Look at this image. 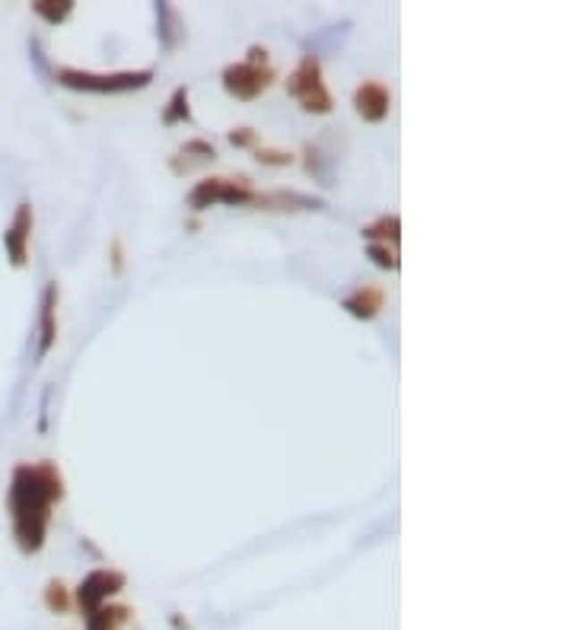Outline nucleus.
<instances>
[{
	"label": "nucleus",
	"mask_w": 573,
	"mask_h": 630,
	"mask_svg": "<svg viewBox=\"0 0 573 630\" xmlns=\"http://www.w3.org/2000/svg\"><path fill=\"white\" fill-rule=\"evenodd\" d=\"M64 500V475L55 462H20L10 475L7 513L16 548L32 558L45 548L51 509Z\"/></svg>",
	"instance_id": "obj_1"
},
{
	"label": "nucleus",
	"mask_w": 573,
	"mask_h": 630,
	"mask_svg": "<svg viewBox=\"0 0 573 630\" xmlns=\"http://www.w3.org/2000/svg\"><path fill=\"white\" fill-rule=\"evenodd\" d=\"M55 80L67 89L77 93H99V96H115V93H134V89L150 87L153 71H118V73H89L77 71V67H58Z\"/></svg>",
	"instance_id": "obj_2"
},
{
	"label": "nucleus",
	"mask_w": 573,
	"mask_h": 630,
	"mask_svg": "<svg viewBox=\"0 0 573 630\" xmlns=\"http://www.w3.org/2000/svg\"><path fill=\"white\" fill-rule=\"evenodd\" d=\"M287 93L303 105V112H312V115H328L334 109V99L322 80V64L316 55L299 58L297 71L287 77Z\"/></svg>",
	"instance_id": "obj_3"
},
{
	"label": "nucleus",
	"mask_w": 573,
	"mask_h": 630,
	"mask_svg": "<svg viewBox=\"0 0 573 630\" xmlns=\"http://www.w3.org/2000/svg\"><path fill=\"white\" fill-rule=\"evenodd\" d=\"M258 191L249 185L246 179H204L189 191V207L191 210H207L214 204H232V207H246L255 204Z\"/></svg>",
	"instance_id": "obj_4"
},
{
	"label": "nucleus",
	"mask_w": 573,
	"mask_h": 630,
	"mask_svg": "<svg viewBox=\"0 0 573 630\" xmlns=\"http://www.w3.org/2000/svg\"><path fill=\"white\" fill-rule=\"evenodd\" d=\"M274 83V71L271 64H255V61H240L230 64L223 71V89L232 99H258L262 93H268V87Z\"/></svg>",
	"instance_id": "obj_5"
},
{
	"label": "nucleus",
	"mask_w": 573,
	"mask_h": 630,
	"mask_svg": "<svg viewBox=\"0 0 573 630\" xmlns=\"http://www.w3.org/2000/svg\"><path fill=\"white\" fill-rule=\"evenodd\" d=\"M124 573L122 570H109V567H99V570L87 573L83 583L77 586V605L83 609V615H89L93 609L105 605L112 595H118L124 589Z\"/></svg>",
	"instance_id": "obj_6"
},
{
	"label": "nucleus",
	"mask_w": 573,
	"mask_h": 630,
	"mask_svg": "<svg viewBox=\"0 0 573 630\" xmlns=\"http://www.w3.org/2000/svg\"><path fill=\"white\" fill-rule=\"evenodd\" d=\"M32 230H36V214H32L29 201H22L20 207H16L10 226L4 230V248H7V261L13 268H26V265H29Z\"/></svg>",
	"instance_id": "obj_7"
},
{
	"label": "nucleus",
	"mask_w": 573,
	"mask_h": 630,
	"mask_svg": "<svg viewBox=\"0 0 573 630\" xmlns=\"http://www.w3.org/2000/svg\"><path fill=\"white\" fill-rule=\"evenodd\" d=\"M354 109H357V115H360L363 122L379 124V122L389 118L392 96H389V89H385L383 83L367 80V83H360V87L354 89Z\"/></svg>",
	"instance_id": "obj_8"
},
{
	"label": "nucleus",
	"mask_w": 573,
	"mask_h": 630,
	"mask_svg": "<svg viewBox=\"0 0 573 630\" xmlns=\"http://www.w3.org/2000/svg\"><path fill=\"white\" fill-rule=\"evenodd\" d=\"M58 283H48L42 293V312H38V357H45L58 340Z\"/></svg>",
	"instance_id": "obj_9"
},
{
	"label": "nucleus",
	"mask_w": 573,
	"mask_h": 630,
	"mask_svg": "<svg viewBox=\"0 0 573 630\" xmlns=\"http://www.w3.org/2000/svg\"><path fill=\"white\" fill-rule=\"evenodd\" d=\"M383 303H385V293L379 290V287H370V283H367V287H357L350 297L341 299L344 309H348L354 319H363V322L376 319L379 309H383Z\"/></svg>",
	"instance_id": "obj_10"
},
{
	"label": "nucleus",
	"mask_w": 573,
	"mask_h": 630,
	"mask_svg": "<svg viewBox=\"0 0 573 630\" xmlns=\"http://www.w3.org/2000/svg\"><path fill=\"white\" fill-rule=\"evenodd\" d=\"M363 239L367 242H379V246H389L392 242V248L399 246L401 239V220L399 214H383L379 220H373L370 226H363Z\"/></svg>",
	"instance_id": "obj_11"
},
{
	"label": "nucleus",
	"mask_w": 573,
	"mask_h": 630,
	"mask_svg": "<svg viewBox=\"0 0 573 630\" xmlns=\"http://www.w3.org/2000/svg\"><path fill=\"white\" fill-rule=\"evenodd\" d=\"M255 204L268 210H299V207H322L319 197L297 195V191H274V195H255Z\"/></svg>",
	"instance_id": "obj_12"
},
{
	"label": "nucleus",
	"mask_w": 573,
	"mask_h": 630,
	"mask_svg": "<svg viewBox=\"0 0 573 630\" xmlns=\"http://www.w3.org/2000/svg\"><path fill=\"white\" fill-rule=\"evenodd\" d=\"M131 617V609L124 605H99L87 615V630H122Z\"/></svg>",
	"instance_id": "obj_13"
},
{
	"label": "nucleus",
	"mask_w": 573,
	"mask_h": 630,
	"mask_svg": "<svg viewBox=\"0 0 573 630\" xmlns=\"http://www.w3.org/2000/svg\"><path fill=\"white\" fill-rule=\"evenodd\" d=\"M32 13L48 22V26H61V22L73 13V4L71 0H36V4H32Z\"/></svg>",
	"instance_id": "obj_14"
},
{
	"label": "nucleus",
	"mask_w": 573,
	"mask_h": 630,
	"mask_svg": "<svg viewBox=\"0 0 573 630\" xmlns=\"http://www.w3.org/2000/svg\"><path fill=\"white\" fill-rule=\"evenodd\" d=\"M191 124V109H189V87H179L169 99V105L163 109V124Z\"/></svg>",
	"instance_id": "obj_15"
},
{
	"label": "nucleus",
	"mask_w": 573,
	"mask_h": 630,
	"mask_svg": "<svg viewBox=\"0 0 573 630\" xmlns=\"http://www.w3.org/2000/svg\"><path fill=\"white\" fill-rule=\"evenodd\" d=\"M45 605H48L55 615H64L71 609V595H67V586L61 580H51L48 589H45Z\"/></svg>",
	"instance_id": "obj_16"
},
{
	"label": "nucleus",
	"mask_w": 573,
	"mask_h": 630,
	"mask_svg": "<svg viewBox=\"0 0 573 630\" xmlns=\"http://www.w3.org/2000/svg\"><path fill=\"white\" fill-rule=\"evenodd\" d=\"M367 255L373 258V265H376V268L399 271V255H395V248L379 246V242H367Z\"/></svg>",
	"instance_id": "obj_17"
},
{
	"label": "nucleus",
	"mask_w": 573,
	"mask_h": 630,
	"mask_svg": "<svg viewBox=\"0 0 573 630\" xmlns=\"http://www.w3.org/2000/svg\"><path fill=\"white\" fill-rule=\"evenodd\" d=\"M255 160L262 163V166H291L293 156L283 150H268V147H255Z\"/></svg>",
	"instance_id": "obj_18"
},
{
	"label": "nucleus",
	"mask_w": 573,
	"mask_h": 630,
	"mask_svg": "<svg viewBox=\"0 0 573 630\" xmlns=\"http://www.w3.org/2000/svg\"><path fill=\"white\" fill-rule=\"evenodd\" d=\"M255 140H258V134H255L252 128H236V130H230V144H232V147H255Z\"/></svg>",
	"instance_id": "obj_19"
},
{
	"label": "nucleus",
	"mask_w": 573,
	"mask_h": 630,
	"mask_svg": "<svg viewBox=\"0 0 573 630\" xmlns=\"http://www.w3.org/2000/svg\"><path fill=\"white\" fill-rule=\"evenodd\" d=\"M112 248H115V271H122V242H112Z\"/></svg>",
	"instance_id": "obj_20"
}]
</instances>
